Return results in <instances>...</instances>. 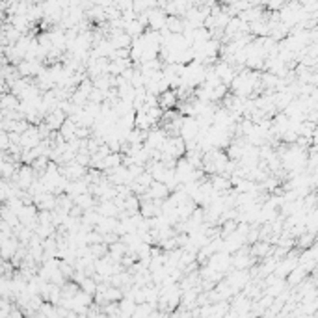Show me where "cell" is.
Returning <instances> with one entry per match:
<instances>
[{"label": "cell", "mask_w": 318, "mask_h": 318, "mask_svg": "<svg viewBox=\"0 0 318 318\" xmlns=\"http://www.w3.org/2000/svg\"><path fill=\"white\" fill-rule=\"evenodd\" d=\"M210 155H212V156H220V151H214V149H212ZM220 158H223V155L220 156ZM214 164H216V169H222V160H218V162H214Z\"/></svg>", "instance_id": "6da1fadb"}, {"label": "cell", "mask_w": 318, "mask_h": 318, "mask_svg": "<svg viewBox=\"0 0 318 318\" xmlns=\"http://www.w3.org/2000/svg\"><path fill=\"white\" fill-rule=\"evenodd\" d=\"M145 69H149V65H145ZM155 74H156V73H153V71H149V80H151V78H153V77H155ZM141 77H143V80H145V78H147V71H143V73H141Z\"/></svg>", "instance_id": "7a4b0ae2"}]
</instances>
